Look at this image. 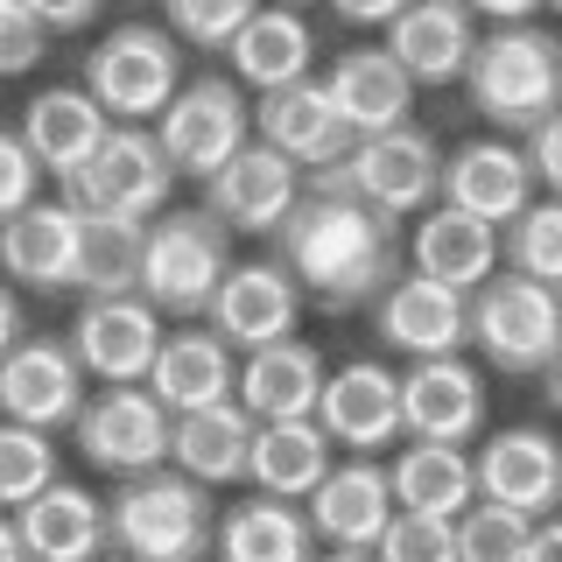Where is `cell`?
I'll return each mask as SVG.
<instances>
[{"mask_svg":"<svg viewBox=\"0 0 562 562\" xmlns=\"http://www.w3.org/2000/svg\"><path fill=\"white\" fill-rule=\"evenodd\" d=\"M268 239H274V260L330 316L380 303V289L401 274V225L386 211H373L366 198L324 183V176H310V190L295 198V211Z\"/></svg>","mask_w":562,"mask_h":562,"instance_id":"6da1fadb","label":"cell"},{"mask_svg":"<svg viewBox=\"0 0 562 562\" xmlns=\"http://www.w3.org/2000/svg\"><path fill=\"white\" fill-rule=\"evenodd\" d=\"M113 549L134 562H198L218 549V506L211 485L190 479L183 464H155L134 479H113Z\"/></svg>","mask_w":562,"mask_h":562,"instance_id":"7a4b0ae2","label":"cell"},{"mask_svg":"<svg viewBox=\"0 0 562 562\" xmlns=\"http://www.w3.org/2000/svg\"><path fill=\"white\" fill-rule=\"evenodd\" d=\"M464 92L479 105V120L506 134H535L562 105V35L535 22H492L464 70Z\"/></svg>","mask_w":562,"mask_h":562,"instance_id":"3957f363","label":"cell"},{"mask_svg":"<svg viewBox=\"0 0 562 562\" xmlns=\"http://www.w3.org/2000/svg\"><path fill=\"white\" fill-rule=\"evenodd\" d=\"M471 345L506 380L549 373L562 359V289L527 268H499L485 289H471Z\"/></svg>","mask_w":562,"mask_h":562,"instance_id":"277c9868","label":"cell"},{"mask_svg":"<svg viewBox=\"0 0 562 562\" xmlns=\"http://www.w3.org/2000/svg\"><path fill=\"white\" fill-rule=\"evenodd\" d=\"M443 162H450V155L436 148V140L422 134L415 120H401V127L359 134L345 162L310 169V176H324V183H338V190H351V198H366L373 211H386V218L401 225V218H422V211L443 198Z\"/></svg>","mask_w":562,"mask_h":562,"instance_id":"5b68a950","label":"cell"},{"mask_svg":"<svg viewBox=\"0 0 562 562\" xmlns=\"http://www.w3.org/2000/svg\"><path fill=\"white\" fill-rule=\"evenodd\" d=\"M225 274H233V225L211 204L155 211L148 218V268H140V289L169 316H204Z\"/></svg>","mask_w":562,"mask_h":562,"instance_id":"8992f818","label":"cell"},{"mask_svg":"<svg viewBox=\"0 0 562 562\" xmlns=\"http://www.w3.org/2000/svg\"><path fill=\"white\" fill-rule=\"evenodd\" d=\"M78 436V457L105 479H134V471H155L176 457V408L155 394L148 380H105L85 415L70 422Z\"/></svg>","mask_w":562,"mask_h":562,"instance_id":"52a82bcc","label":"cell"},{"mask_svg":"<svg viewBox=\"0 0 562 562\" xmlns=\"http://www.w3.org/2000/svg\"><path fill=\"white\" fill-rule=\"evenodd\" d=\"M183 35L155 29V22H120L113 35H99V49L85 57V85L99 92V105L113 120H162V105L183 92Z\"/></svg>","mask_w":562,"mask_h":562,"instance_id":"ba28073f","label":"cell"},{"mask_svg":"<svg viewBox=\"0 0 562 562\" xmlns=\"http://www.w3.org/2000/svg\"><path fill=\"white\" fill-rule=\"evenodd\" d=\"M176 176H183V169L169 162L155 120H113L105 148L64 183V198L85 204V211H127V218H155V211H169Z\"/></svg>","mask_w":562,"mask_h":562,"instance_id":"9c48e42d","label":"cell"},{"mask_svg":"<svg viewBox=\"0 0 562 562\" xmlns=\"http://www.w3.org/2000/svg\"><path fill=\"white\" fill-rule=\"evenodd\" d=\"M155 134H162V148H169V162L190 176V183H211L233 155L254 140V105H246V85L233 78H198V85H183L169 105H162V120H155Z\"/></svg>","mask_w":562,"mask_h":562,"instance_id":"30bf717a","label":"cell"},{"mask_svg":"<svg viewBox=\"0 0 562 562\" xmlns=\"http://www.w3.org/2000/svg\"><path fill=\"white\" fill-rule=\"evenodd\" d=\"M162 338H169V310L155 303L148 289L85 295L78 324H70V345H78L85 373H92L99 386L105 380H148L155 359H162Z\"/></svg>","mask_w":562,"mask_h":562,"instance_id":"8fae6325","label":"cell"},{"mask_svg":"<svg viewBox=\"0 0 562 562\" xmlns=\"http://www.w3.org/2000/svg\"><path fill=\"white\" fill-rule=\"evenodd\" d=\"M310 520H316V541L338 555H380V535L386 520L401 514L394 499V471L366 450H345V464H330V479L310 492Z\"/></svg>","mask_w":562,"mask_h":562,"instance_id":"7c38bea8","label":"cell"},{"mask_svg":"<svg viewBox=\"0 0 562 562\" xmlns=\"http://www.w3.org/2000/svg\"><path fill=\"white\" fill-rule=\"evenodd\" d=\"M373 330L386 351H401V359H436V351H464L471 345V295L450 289V281L436 274H394L380 289L373 303Z\"/></svg>","mask_w":562,"mask_h":562,"instance_id":"4fadbf2b","label":"cell"},{"mask_svg":"<svg viewBox=\"0 0 562 562\" xmlns=\"http://www.w3.org/2000/svg\"><path fill=\"white\" fill-rule=\"evenodd\" d=\"M85 380L92 373H85L70 338H22V345H8V366H0V408H8V422L70 429L85 415V401H92Z\"/></svg>","mask_w":562,"mask_h":562,"instance_id":"5bb4252c","label":"cell"},{"mask_svg":"<svg viewBox=\"0 0 562 562\" xmlns=\"http://www.w3.org/2000/svg\"><path fill=\"white\" fill-rule=\"evenodd\" d=\"M310 190V169L295 162L289 148H274V140H246V148L225 162L218 176L204 183V204L218 211L233 233H274L281 218L295 211V198Z\"/></svg>","mask_w":562,"mask_h":562,"instance_id":"9a60e30c","label":"cell"},{"mask_svg":"<svg viewBox=\"0 0 562 562\" xmlns=\"http://www.w3.org/2000/svg\"><path fill=\"white\" fill-rule=\"evenodd\" d=\"M0 260H8V281H22V289H35V295L78 289V268H85V204L35 198L29 211H8Z\"/></svg>","mask_w":562,"mask_h":562,"instance_id":"2e32d148","label":"cell"},{"mask_svg":"<svg viewBox=\"0 0 562 562\" xmlns=\"http://www.w3.org/2000/svg\"><path fill=\"white\" fill-rule=\"evenodd\" d=\"M303 303H310V289L281 268V260H239V268L218 281L204 324H218L239 351H260V345H274V338H295Z\"/></svg>","mask_w":562,"mask_h":562,"instance_id":"e0dca14e","label":"cell"},{"mask_svg":"<svg viewBox=\"0 0 562 562\" xmlns=\"http://www.w3.org/2000/svg\"><path fill=\"white\" fill-rule=\"evenodd\" d=\"M316 422L338 436V450H394L401 429H408V408H401V373L380 359H345L338 373L324 380V401H316Z\"/></svg>","mask_w":562,"mask_h":562,"instance_id":"ac0fdd59","label":"cell"},{"mask_svg":"<svg viewBox=\"0 0 562 562\" xmlns=\"http://www.w3.org/2000/svg\"><path fill=\"white\" fill-rule=\"evenodd\" d=\"M254 127L260 140H274V148H289L303 169H330L351 155V120L338 92H330V78H295V85H274V92L254 99Z\"/></svg>","mask_w":562,"mask_h":562,"instance_id":"d6986e66","label":"cell"},{"mask_svg":"<svg viewBox=\"0 0 562 562\" xmlns=\"http://www.w3.org/2000/svg\"><path fill=\"white\" fill-rule=\"evenodd\" d=\"M408 260H415L422 274H436V281H450V289L471 295V289H485V281L499 274L506 233H499L492 218H479V211L436 198V204L415 218V233H408Z\"/></svg>","mask_w":562,"mask_h":562,"instance_id":"ffe728a7","label":"cell"},{"mask_svg":"<svg viewBox=\"0 0 562 562\" xmlns=\"http://www.w3.org/2000/svg\"><path fill=\"white\" fill-rule=\"evenodd\" d=\"M401 408H408V436L471 443V436L485 429V380L464 351L408 359V373H401Z\"/></svg>","mask_w":562,"mask_h":562,"instance_id":"44dd1931","label":"cell"},{"mask_svg":"<svg viewBox=\"0 0 562 562\" xmlns=\"http://www.w3.org/2000/svg\"><path fill=\"white\" fill-rule=\"evenodd\" d=\"M541 176H535V155H527V140H464V148L443 162V198L479 211L492 225H514L527 204H535Z\"/></svg>","mask_w":562,"mask_h":562,"instance_id":"7402d4cb","label":"cell"},{"mask_svg":"<svg viewBox=\"0 0 562 562\" xmlns=\"http://www.w3.org/2000/svg\"><path fill=\"white\" fill-rule=\"evenodd\" d=\"M479 499H499V506H520V514H555L562 506V443L535 422L520 429H499L485 436L479 450Z\"/></svg>","mask_w":562,"mask_h":562,"instance_id":"603a6c76","label":"cell"},{"mask_svg":"<svg viewBox=\"0 0 562 562\" xmlns=\"http://www.w3.org/2000/svg\"><path fill=\"white\" fill-rule=\"evenodd\" d=\"M386 49L422 85H457L471 70V57H479V8L471 0H408L386 22Z\"/></svg>","mask_w":562,"mask_h":562,"instance_id":"cb8c5ba5","label":"cell"},{"mask_svg":"<svg viewBox=\"0 0 562 562\" xmlns=\"http://www.w3.org/2000/svg\"><path fill=\"white\" fill-rule=\"evenodd\" d=\"M22 134L35 140V155L49 162L57 183H70L92 155L105 148V134H113V113L99 105L92 85H49V92H35L22 105Z\"/></svg>","mask_w":562,"mask_h":562,"instance_id":"d4e9b609","label":"cell"},{"mask_svg":"<svg viewBox=\"0 0 562 562\" xmlns=\"http://www.w3.org/2000/svg\"><path fill=\"white\" fill-rule=\"evenodd\" d=\"M14 520H22V541L35 562H92L99 549H113V506L70 479L35 492L29 506H14Z\"/></svg>","mask_w":562,"mask_h":562,"instance_id":"484cf974","label":"cell"},{"mask_svg":"<svg viewBox=\"0 0 562 562\" xmlns=\"http://www.w3.org/2000/svg\"><path fill=\"white\" fill-rule=\"evenodd\" d=\"M233 338H225L218 324H183L162 338V359H155L148 386L169 401L176 415L190 408H211V401H233L239 394V366H233Z\"/></svg>","mask_w":562,"mask_h":562,"instance_id":"4316f807","label":"cell"},{"mask_svg":"<svg viewBox=\"0 0 562 562\" xmlns=\"http://www.w3.org/2000/svg\"><path fill=\"white\" fill-rule=\"evenodd\" d=\"M316 549V520L303 499H281V492H246L218 514V555L225 562H310Z\"/></svg>","mask_w":562,"mask_h":562,"instance_id":"83f0119b","label":"cell"},{"mask_svg":"<svg viewBox=\"0 0 562 562\" xmlns=\"http://www.w3.org/2000/svg\"><path fill=\"white\" fill-rule=\"evenodd\" d=\"M415 70L394 57L386 43H359L330 64V92H338L351 134H380V127H401L415 113Z\"/></svg>","mask_w":562,"mask_h":562,"instance_id":"f1b7e54d","label":"cell"},{"mask_svg":"<svg viewBox=\"0 0 562 562\" xmlns=\"http://www.w3.org/2000/svg\"><path fill=\"white\" fill-rule=\"evenodd\" d=\"M330 366L316 359V345L303 338H274L260 351H239V401L260 422H289V415H316Z\"/></svg>","mask_w":562,"mask_h":562,"instance_id":"f546056e","label":"cell"},{"mask_svg":"<svg viewBox=\"0 0 562 562\" xmlns=\"http://www.w3.org/2000/svg\"><path fill=\"white\" fill-rule=\"evenodd\" d=\"M254 436H260V415L239 394L211 401V408L176 415V464L204 485H239L254 479Z\"/></svg>","mask_w":562,"mask_h":562,"instance_id":"4dcf8cb0","label":"cell"},{"mask_svg":"<svg viewBox=\"0 0 562 562\" xmlns=\"http://www.w3.org/2000/svg\"><path fill=\"white\" fill-rule=\"evenodd\" d=\"M233 78L239 85H254V92H274V85H295V78H310V64H316V35L303 22V8H289V0H274V8H260L254 22H246L233 35Z\"/></svg>","mask_w":562,"mask_h":562,"instance_id":"1f68e13d","label":"cell"},{"mask_svg":"<svg viewBox=\"0 0 562 562\" xmlns=\"http://www.w3.org/2000/svg\"><path fill=\"white\" fill-rule=\"evenodd\" d=\"M338 464V436L316 415H289V422H260L254 436V485L281 492V499H310Z\"/></svg>","mask_w":562,"mask_h":562,"instance_id":"d6a6232c","label":"cell"},{"mask_svg":"<svg viewBox=\"0 0 562 562\" xmlns=\"http://www.w3.org/2000/svg\"><path fill=\"white\" fill-rule=\"evenodd\" d=\"M471 443H443V436H408L394 450V499L422 506V514H464L479 499V457H464Z\"/></svg>","mask_w":562,"mask_h":562,"instance_id":"836d02e7","label":"cell"},{"mask_svg":"<svg viewBox=\"0 0 562 562\" xmlns=\"http://www.w3.org/2000/svg\"><path fill=\"white\" fill-rule=\"evenodd\" d=\"M140 268H148V218H127V211H85L78 295H127V289H140Z\"/></svg>","mask_w":562,"mask_h":562,"instance_id":"e575fe53","label":"cell"},{"mask_svg":"<svg viewBox=\"0 0 562 562\" xmlns=\"http://www.w3.org/2000/svg\"><path fill=\"white\" fill-rule=\"evenodd\" d=\"M457 562H535V514L471 499L457 514Z\"/></svg>","mask_w":562,"mask_h":562,"instance_id":"d590c367","label":"cell"},{"mask_svg":"<svg viewBox=\"0 0 562 562\" xmlns=\"http://www.w3.org/2000/svg\"><path fill=\"white\" fill-rule=\"evenodd\" d=\"M57 429H35V422H8L0 429V499L8 506H29L35 492L57 485Z\"/></svg>","mask_w":562,"mask_h":562,"instance_id":"8d00e7d4","label":"cell"},{"mask_svg":"<svg viewBox=\"0 0 562 562\" xmlns=\"http://www.w3.org/2000/svg\"><path fill=\"white\" fill-rule=\"evenodd\" d=\"M506 268H527L541 281H555L562 289V198H535L520 211L514 225H506Z\"/></svg>","mask_w":562,"mask_h":562,"instance_id":"74e56055","label":"cell"},{"mask_svg":"<svg viewBox=\"0 0 562 562\" xmlns=\"http://www.w3.org/2000/svg\"><path fill=\"white\" fill-rule=\"evenodd\" d=\"M169 8V29L183 35L190 49H233V35L254 22L268 0H162Z\"/></svg>","mask_w":562,"mask_h":562,"instance_id":"f35d334b","label":"cell"},{"mask_svg":"<svg viewBox=\"0 0 562 562\" xmlns=\"http://www.w3.org/2000/svg\"><path fill=\"white\" fill-rule=\"evenodd\" d=\"M386 562H457V514H422V506H401L380 535Z\"/></svg>","mask_w":562,"mask_h":562,"instance_id":"ab89813d","label":"cell"},{"mask_svg":"<svg viewBox=\"0 0 562 562\" xmlns=\"http://www.w3.org/2000/svg\"><path fill=\"white\" fill-rule=\"evenodd\" d=\"M49 35L57 29H49L29 0H0V70H8V78H29V70L43 64Z\"/></svg>","mask_w":562,"mask_h":562,"instance_id":"60d3db41","label":"cell"},{"mask_svg":"<svg viewBox=\"0 0 562 562\" xmlns=\"http://www.w3.org/2000/svg\"><path fill=\"white\" fill-rule=\"evenodd\" d=\"M43 176H49V162L35 155V140L14 127L8 140H0V211H29L35 198H43Z\"/></svg>","mask_w":562,"mask_h":562,"instance_id":"b9f144b4","label":"cell"},{"mask_svg":"<svg viewBox=\"0 0 562 562\" xmlns=\"http://www.w3.org/2000/svg\"><path fill=\"white\" fill-rule=\"evenodd\" d=\"M520 140H527V155H535L541 190H555V198H562V105H555L549 120H541L535 134H520Z\"/></svg>","mask_w":562,"mask_h":562,"instance_id":"7bdbcfd3","label":"cell"},{"mask_svg":"<svg viewBox=\"0 0 562 562\" xmlns=\"http://www.w3.org/2000/svg\"><path fill=\"white\" fill-rule=\"evenodd\" d=\"M401 8H408V0H330V14L351 22V29H386Z\"/></svg>","mask_w":562,"mask_h":562,"instance_id":"ee69618b","label":"cell"},{"mask_svg":"<svg viewBox=\"0 0 562 562\" xmlns=\"http://www.w3.org/2000/svg\"><path fill=\"white\" fill-rule=\"evenodd\" d=\"M29 8L43 14V22L57 29V35H70V29H85V22L99 14V0H29Z\"/></svg>","mask_w":562,"mask_h":562,"instance_id":"f6af8a7d","label":"cell"},{"mask_svg":"<svg viewBox=\"0 0 562 562\" xmlns=\"http://www.w3.org/2000/svg\"><path fill=\"white\" fill-rule=\"evenodd\" d=\"M479 8V22H535L549 0H471Z\"/></svg>","mask_w":562,"mask_h":562,"instance_id":"bcb514c9","label":"cell"},{"mask_svg":"<svg viewBox=\"0 0 562 562\" xmlns=\"http://www.w3.org/2000/svg\"><path fill=\"white\" fill-rule=\"evenodd\" d=\"M29 338V310L22 295H0V345H22Z\"/></svg>","mask_w":562,"mask_h":562,"instance_id":"7dc6e473","label":"cell"},{"mask_svg":"<svg viewBox=\"0 0 562 562\" xmlns=\"http://www.w3.org/2000/svg\"><path fill=\"white\" fill-rule=\"evenodd\" d=\"M535 555H562V520H555V514L535 520Z\"/></svg>","mask_w":562,"mask_h":562,"instance_id":"c3c4849f","label":"cell"},{"mask_svg":"<svg viewBox=\"0 0 562 562\" xmlns=\"http://www.w3.org/2000/svg\"><path fill=\"white\" fill-rule=\"evenodd\" d=\"M0 555H8V562H35V555H29V541H22V520L0 527Z\"/></svg>","mask_w":562,"mask_h":562,"instance_id":"681fc988","label":"cell"},{"mask_svg":"<svg viewBox=\"0 0 562 562\" xmlns=\"http://www.w3.org/2000/svg\"><path fill=\"white\" fill-rule=\"evenodd\" d=\"M541 386H549V408H562V359L549 366V373H541Z\"/></svg>","mask_w":562,"mask_h":562,"instance_id":"f907efd6","label":"cell"},{"mask_svg":"<svg viewBox=\"0 0 562 562\" xmlns=\"http://www.w3.org/2000/svg\"><path fill=\"white\" fill-rule=\"evenodd\" d=\"M289 8H310V0H289Z\"/></svg>","mask_w":562,"mask_h":562,"instance_id":"816d5d0a","label":"cell"},{"mask_svg":"<svg viewBox=\"0 0 562 562\" xmlns=\"http://www.w3.org/2000/svg\"><path fill=\"white\" fill-rule=\"evenodd\" d=\"M549 8H555V14H562V0H549Z\"/></svg>","mask_w":562,"mask_h":562,"instance_id":"f5cc1de1","label":"cell"}]
</instances>
